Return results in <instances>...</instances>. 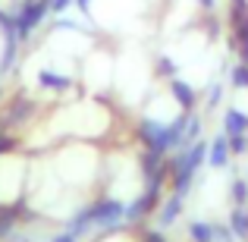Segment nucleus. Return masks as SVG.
<instances>
[{"mask_svg":"<svg viewBox=\"0 0 248 242\" xmlns=\"http://www.w3.org/2000/svg\"><path fill=\"white\" fill-rule=\"evenodd\" d=\"M145 242H167V239L160 236V233H148V239H145Z\"/></svg>","mask_w":248,"mask_h":242,"instance_id":"14","label":"nucleus"},{"mask_svg":"<svg viewBox=\"0 0 248 242\" xmlns=\"http://www.w3.org/2000/svg\"><path fill=\"white\" fill-rule=\"evenodd\" d=\"M232 198H236V205H245V198H248V186H245L242 179L232 186Z\"/></svg>","mask_w":248,"mask_h":242,"instance_id":"11","label":"nucleus"},{"mask_svg":"<svg viewBox=\"0 0 248 242\" xmlns=\"http://www.w3.org/2000/svg\"><path fill=\"white\" fill-rule=\"evenodd\" d=\"M223 132L230 135H248V113L239 107H226L223 110Z\"/></svg>","mask_w":248,"mask_h":242,"instance_id":"5","label":"nucleus"},{"mask_svg":"<svg viewBox=\"0 0 248 242\" xmlns=\"http://www.w3.org/2000/svg\"><path fill=\"white\" fill-rule=\"evenodd\" d=\"M188 236L192 242H217V220H192Z\"/></svg>","mask_w":248,"mask_h":242,"instance_id":"6","label":"nucleus"},{"mask_svg":"<svg viewBox=\"0 0 248 242\" xmlns=\"http://www.w3.org/2000/svg\"><path fill=\"white\" fill-rule=\"evenodd\" d=\"M16 29H13V19H3L0 16V76L6 73V66L13 63V54H16Z\"/></svg>","mask_w":248,"mask_h":242,"instance_id":"2","label":"nucleus"},{"mask_svg":"<svg viewBox=\"0 0 248 242\" xmlns=\"http://www.w3.org/2000/svg\"><path fill=\"white\" fill-rule=\"evenodd\" d=\"M232 85H236V88H248V66L245 63H239V66H232Z\"/></svg>","mask_w":248,"mask_h":242,"instance_id":"9","label":"nucleus"},{"mask_svg":"<svg viewBox=\"0 0 248 242\" xmlns=\"http://www.w3.org/2000/svg\"><path fill=\"white\" fill-rule=\"evenodd\" d=\"M207 104H211V107H217V104H220V85H214V88H211V101H207Z\"/></svg>","mask_w":248,"mask_h":242,"instance_id":"12","label":"nucleus"},{"mask_svg":"<svg viewBox=\"0 0 248 242\" xmlns=\"http://www.w3.org/2000/svg\"><path fill=\"white\" fill-rule=\"evenodd\" d=\"M170 97H173V101L179 104V107L186 110V113H188V110L195 107V104H198V95H195V88H192V85H188V82L176 79V76H173V79H170Z\"/></svg>","mask_w":248,"mask_h":242,"instance_id":"4","label":"nucleus"},{"mask_svg":"<svg viewBox=\"0 0 248 242\" xmlns=\"http://www.w3.org/2000/svg\"><path fill=\"white\" fill-rule=\"evenodd\" d=\"M230 135L226 132H220L217 139L207 145V163H211V170H223L226 163H230Z\"/></svg>","mask_w":248,"mask_h":242,"instance_id":"3","label":"nucleus"},{"mask_svg":"<svg viewBox=\"0 0 248 242\" xmlns=\"http://www.w3.org/2000/svg\"><path fill=\"white\" fill-rule=\"evenodd\" d=\"M230 148L236 154H245L248 151V135H232V139H230Z\"/></svg>","mask_w":248,"mask_h":242,"instance_id":"10","label":"nucleus"},{"mask_svg":"<svg viewBox=\"0 0 248 242\" xmlns=\"http://www.w3.org/2000/svg\"><path fill=\"white\" fill-rule=\"evenodd\" d=\"M182 201H186L182 195H176V192L170 195V198H167V205H164V211H160V226L176 224V217L182 214Z\"/></svg>","mask_w":248,"mask_h":242,"instance_id":"8","label":"nucleus"},{"mask_svg":"<svg viewBox=\"0 0 248 242\" xmlns=\"http://www.w3.org/2000/svg\"><path fill=\"white\" fill-rule=\"evenodd\" d=\"M207 161V142H192L186 151H179L173 158V192L186 198L192 189L195 173L201 170V163Z\"/></svg>","mask_w":248,"mask_h":242,"instance_id":"1","label":"nucleus"},{"mask_svg":"<svg viewBox=\"0 0 248 242\" xmlns=\"http://www.w3.org/2000/svg\"><path fill=\"white\" fill-rule=\"evenodd\" d=\"M230 230L236 239H248V208L245 205H236L230 214Z\"/></svg>","mask_w":248,"mask_h":242,"instance_id":"7","label":"nucleus"},{"mask_svg":"<svg viewBox=\"0 0 248 242\" xmlns=\"http://www.w3.org/2000/svg\"><path fill=\"white\" fill-rule=\"evenodd\" d=\"M201 6H204V10H217V0H198Z\"/></svg>","mask_w":248,"mask_h":242,"instance_id":"13","label":"nucleus"}]
</instances>
